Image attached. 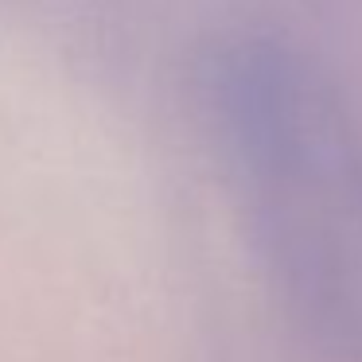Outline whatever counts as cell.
I'll return each instance as SVG.
<instances>
[{"label": "cell", "instance_id": "6da1fadb", "mask_svg": "<svg viewBox=\"0 0 362 362\" xmlns=\"http://www.w3.org/2000/svg\"><path fill=\"white\" fill-rule=\"evenodd\" d=\"M253 250L292 327L362 362V129L339 86L276 35H222L199 66Z\"/></svg>", "mask_w": 362, "mask_h": 362}]
</instances>
